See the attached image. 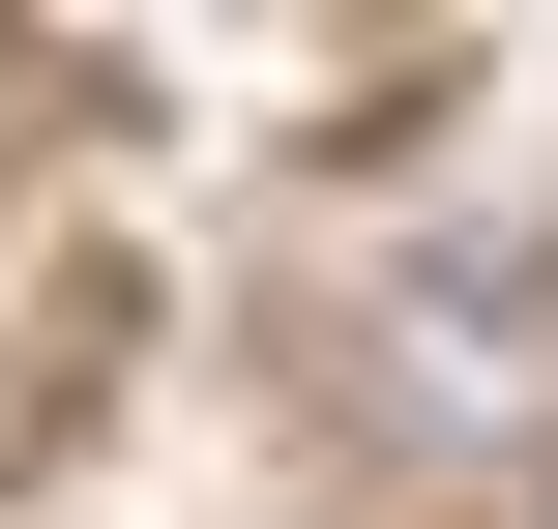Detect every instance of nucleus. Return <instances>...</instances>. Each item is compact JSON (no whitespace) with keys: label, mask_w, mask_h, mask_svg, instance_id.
Listing matches in <instances>:
<instances>
[{"label":"nucleus","mask_w":558,"mask_h":529,"mask_svg":"<svg viewBox=\"0 0 558 529\" xmlns=\"http://www.w3.org/2000/svg\"><path fill=\"white\" fill-rule=\"evenodd\" d=\"M353 383H383L441 471H530V412H558V324H530V265H471V236H441V265H383V294H353Z\"/></svg>","instance_id":"1"}]
</instances>
